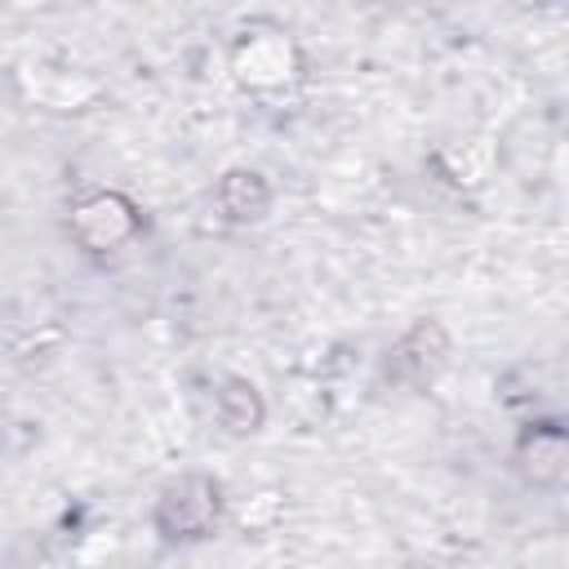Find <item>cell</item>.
Returning <instances> with one entry per match:
<instances>
[{"mask_svg": "<svg viewBox=\"0 0 569 569\" xmlns=\"http://www.w3.org/2000/svg\"><path fill=\"white\" fill-rule=\"evenodd\" d=\"M218 516V485L204 480V476H187L178 480L164 498H160V529L173 533V538H200Z\"/></svg>", "mask_w": 569, "mask_h": 569, "instance_id": "6da1fadb", "label": "cell"}, {"mask_svg": "<svg viewBox=\"0 0 569 569\" xmlns=\"http://www.w3.org/2000/svg\"><path fill=\"white\" fill-rule=\"evenodd\" d=\"M445 351H449L445 329H440V325H431V320H422V325H413V329H409V338L396 347L391 369H396L400 378H427V373L445 360Z\"/></svg>", "mask_w": 569, "mask_h": 569, "instance_id": "7a4b0ae2", "label": "cell"}, {"mask_svg": "<svg viewBox=\"0 0 569 569\" xmlns=\"http://www.w3.org/2000/svg\"><path fill=\"white\" fill-rule=\"evenodd\" d=\"M218 204L227 209V218H240V222H244V218H262V209L271 204V191H267V182H262L258 173L236 169V173L222 178Z\"/></svg>", "mask_w": 569, "mask_h": 569, "instance_id": "3957f363", "label": "cell"}, {"mask_svg": "<svg viewBox=\"0 0 569 569\" xmlns=\"http://www.w3.org/2000/svg\"><path fill=\"white\" fill-rule=\"evenodd\" d=\"M525 458H533L529 462V476L533 480H556L560 476V462H565V436L551 422L533 427V436L525 440Z\"/></svg>", "mask_w": 569, "mask_h": 569, "instance_id": "277c9868", "label": "cell"}]
</instances>
